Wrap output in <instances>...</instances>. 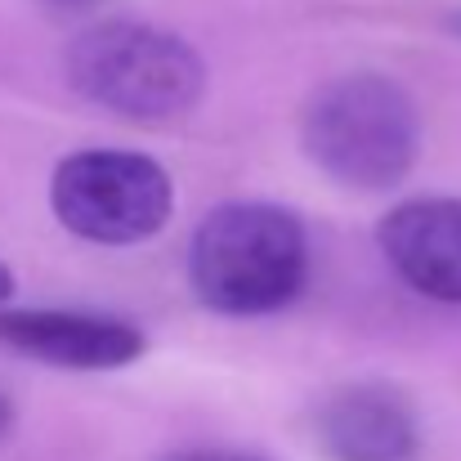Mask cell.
<instances>
[{"label":"cell","instance_id":"obj_1","mask_svg":"<svg viewBox=\"0 0 461 461\" xmlns=\"http://www.w3.org/2000/svg\"><path fill=\"white\" fill-rule=\"evenodd\" d=\"M197 301L229 318L287 309L309 283V233L296 211L278 202L215 206L188 247Z\"/></svg>","mask_w":461,"mask_h":461},{"label":"cell","instance_id":"obj_2","mask_svg":"<svg viewBox=\"0 0 461 461\" xmlns=\"http://www.w3.org/2000/svg\"><path fill=\"white\" fill-rule=\"evenodd\" d=\"M68 81L72 90L135 126H166L188 117L206 95L202 54L149 23H99L86 27L68 45Z\"/></svg>","mask_w":461,"mask_h":461},{"label":"cell","instance_id":"obj_3","mask_svg":"<svg viewBox=\"0 0 461 461\" xmlns=\"http://www.w3.org/2000/svg\"><path fill=\"white\" fill-rule=\"evenodd\" d=\"M301 144L327 179L381 193L412 175L421 157V113L399 81L354 72L327 81L305 104Z\"/></svg>","mask_w":461,"mask_h":461},{"label":"cell","instance_id":"obj_4","mask_svg":"<svg viewBox=\"0 0 461 461\" xmlns=\"http://www.w3.org/2000/svg\"><path fill=\"white\" fill-rule=\"evenodd\" d=\"M59 224L99 247H135L166 229L175 211L170 170L126 149H81L63 157L50 179Z\"/></svg>","mask_w":461,"mask_h":461},{"label":"cell","instance_id":"obj_5","mask_svg":"<svg viewBox=\"0 0 461 461\" xmlns=\"http://www.w3.org/2000/svg\"><path fill=\"white\" fill-rule=\"evenodd\" d=\"M0 349L63 372H117L149 340L135 322L95 309H0Z\"/></svg>","mask_w":461,"mask_h":461},{"label":"cell","instance_id":"obj_6","mask_svg":"<svg viewBox=\"0 0 461 461\" xmlns=\"http://www.w3.org/2000/svg\"><path fill=\"white\" fill-rule=\"evenodd\" d=\"M390 269L421 296L461 305V197H412L376 229Z\"/></svg>","mask_w":461,"mask_h":461},{"label":"cell","instance_id":"obj_7","mask_svg":"<svg viewBox=\"0 0 461 461\" xmlns=\"http://www.w3.org/2000/svg\"><path fill=\"white\" fill-rule=\"evenodd\" d=\"M318 448L331 461H412L421 426L412 403L390 385H345L313 412Z\"/></svg>","mask_w":461,"mask_h":461},{"label":"cell","instance_id":"obj_8","mask_svg":"<svg viewBox=\"0 0 461 461\" xmlns=\"http://www.w3.org/2000/svg\"><path fill=\"white\" fill-rule=\"evenodd\" d=\"M161 461H260L251 453H229V448H188V453H170Z\"/></svg>","mask_w":461,"mask_h":461},{"label":"cell","instance_id":"obj_9","mask_svg":"<svg viewBox=\"0 0 461 461\" xmlns=\"http://www.w3.org/2000/svg\"><path fill=\"white\" fill-rule=\"evenodd\" d=\"M9 296H14V274H9V269L0 265V305H5Z\"/></svg>","mask_w":461,"mask_h":461},{"label":"cell","instance_id":"obj_10","mask_svg":"<svg viewBox=\"0 0 461 461\" xmlns=\"http://www.w3.org/2000/svg\"><path fill=\"white\" fill-rule=\"evenodd\" d=\"M45 5H54V9H90L99 0H45Z\"/></svg>","mask_w":461,"mask_h":461},{"label":"cell","instance_id":"obj_11","mask_svg":"<svg viewBox=\"0 0 461 461\" xmlns=\"http://www.w3.org/2000/svg\"><path fill=\"white\" fill-rule=\"evenodd\" d=\"M9 421H14V408H9V399L0 394V435L9 430Z\"/></svg>","mask_w":461,"mask_h":461}]
</instances>
